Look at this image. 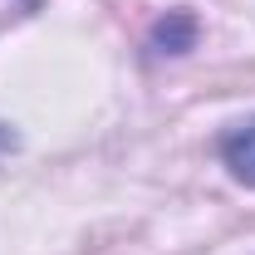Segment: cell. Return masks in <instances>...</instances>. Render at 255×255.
<instances>
[{"label": "cell", "mask_w": 255, "mask_h": 255, "mask_svg": "<svg viewBox=\"0 0 255 255\" xmlns=\"http://www.w3.org/2000/svg\"><path fill=\"white\" fill-rule=\"evenodd\" d=\"M221 162L231 167V177H236V182L255 187V118L236 123V128L221 137Z\"/></svg>", "instance_id": "6da1fadb"}]
</instances>
